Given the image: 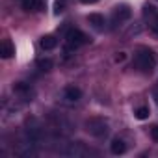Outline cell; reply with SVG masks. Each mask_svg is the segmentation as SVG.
<instances>
[{
    "instance_id": "obj_14",
    "label": "cell",
    "mask_w": 158,
    "mask_h": 158,
    "mask_svg": "<svg viewBox=\"0 0 158 158\" xmlns=\"http://www.w3.org/2000/svg\"><path fill=\"white\" fill-rule=\"evenodd\" d=\"M37 67L41 69V71H48V69H52V60H37Z\"/></svg>"
},
{
    "instance_id": "obj_7",
    "label": "cell",
    "mask_w": 158,
    "mask_h": 158,
    "mask_svg": "<svg viewBox=\"0 0 158 158\" xmlns=\"http://www.w3.org/2000/svg\"><path fill=\"white\" fill-rule=\"evenodd\" d=\"M61 99L65 102H69V104H74V102H78L82 99V91H80V88H76V86H67L61 91Z\"/></svg>"
},
{
    "instance_id": "obj_18",
    "label": "cell",
    "mask_w": 158,
    "mask_h": 158,
    "mask_svg": "<svg viewBox=\"0 0 158 158\" xmlns=\"http://www.w3.org/2000/svg\"><path fill=\"white\" fill-rule=\"evenodd\" d=\"M82 4H95V2H99V0H80Z\"/></svg>"
},
{
    "instance_id": "obj_2",
    "label": "cell",
    "mask_w": 158,
    "mask_h": 158,
    "mask_svg": "<svg viewBox=\"0 0 158 158\" xmlns=\"http://www.w3.org/2000/svg\"><path fill=\"white\" fill-rule=\"evenodd\" d=\"M88 43H89V37L84 32L76 30V28H71L67 32V35H65V52H73V50L80 48V47H84Z\"/></svg>"
},
{
    "instance_id": "obj_12",
    "label": "cell",
    "mask_w": 158,
    "mask_h": 158,
    "mask_svg": "<svg viewBox=\"0 0 158 158\" xmlns=\"http://www.w3.org/2000/svg\"><path fill=\"white\" fill-rule=\"evenodd\" d=\"M110 151H112L114 154H123V152L127 151V143H125L121 138H115V139H112V143H110Z\"/></svg>"
},
{
    "instance_id": "obj_11",
    "label": "cell",
    "mask_w": 158,
    "mask_h": 158,
    "mask_svg": "<svg viewBox=\"0 0 158 158\" xmlns=\"http://www.w3.org/2000/svg\"><path fill=\"white\" fill-rule=\"evenodd\" d=\"M56 45H58V39L54 35H43L39 41V47L43 50H52V48H56Z\"/></svg>"
},
{
    "instance_id": "obj_3",
    "label": "cell",
    "mask_w": 158,
    "mask_h": 158,
    "mask_svg": "<svg viewBox=\"0 0 158 158\" xmlns=\"http://www.w3.org/2000/svg\"><path fill=\"white\" fill-rule=\"evenodd\" d=\"M86 130L91 136H95V138H102V136L108 134L110 127H108L106 119H102V117H91V119L86 121Z\"/></svg>"
},
{
    "instance_id": "obj_8",
    "label": "cell",
    "mask_w": 158,
    "mask_h": 158,
    "mask_svg": "<svg viewBox=\"0 0 158 158\" xmlns=\"http://www.w3.org/2000/svg\"><path fill=\"white\" fill-rule=\"evenodd\" d=\"M21 8L24 11L35 13V11H41L45 8V4H43V0H21Z\"/></svg>"
},
{
    "instance_id": "obj_19",
    "label": "cell",
    "mask_w": 158,
    "mask_h": 158,
    "mask_svg": "<svg viewBox=\"0 0 158 158\" xmlns=\"http://www.w3.org/2000/svg\"><path fill=\"white\" fill-rule=\"evenodd\" d=\"M154 101H156V104H158V86L154 88Z\"/></svg>"
},
{
    "instance_id": "obj_5",
    "label": "cell",
    "mask_w": 158,
    "mask_h": 158,
    "mask_svg": "<svg viewBox=\"0 0 158 158\" xmlns=\"http://www.w3.org/2000/svg\"><path fill=\"white\" fill-rule=\"evenodd\" d=\"M130 17H132V10H130L127 4H121V6H117V8L112 11V26H121V24L127 23Z\"/></svg>"
},
{
    "instance_id": "obj_15",
    "label": "cell",
    "mask_w": 158,
    "mask_h": 158,
    "mask_svg": "<svg viewBox=\"0 0 158 158\" xmlns=\"http://www.w3.org/2000/svg\"><path fill=\"white\" fill-rule=\"evenodd\" d=\"M63 8H65V0H58L56 2V13H61Z\"/></svg>"
},
{
    "instance_id": "obj_16",
    "label": "cell",
    "mask_w": 158,
    "mask_h": 158,
    "mask_svg": "<svg viewBox=\"0 0 158 158\" xmlns=\"http://www.w3.org/2000/svg\"><path fill=\"white\" fill-rule=\"evenodd\" d=\"M151 136H152L154 141H158V127H152L151 128Z\"/></svg>"
},
{
    "instance_id": "obj_10",
    "label": "cell",
    "mask_w": 158,
    "mask_h": 158,
    "mask_svg": "<svg viewBox=\"0 0 158 158\" xmlns=\"http://www.w3.org/2000/svg\"><path fill=\"white\" fill-rule=\"evenodd\" d=\"M13 54H15V47L11 45V41H10V39H4V41H2V45H0V56H2L4 60H10Z\"/></svg>"
},
{
    "instance_id": "obj_9",
    "label": "cell",
    "mask_w": 158,
    "mask_h": 158,
    "mask_svg": "<svg viewBox=\"0 0 158 158\" xmlns=\"http://www.w3.org/2000/svg\"><path fill=\"white\" fill-rule=\"evenodd\" d=\"M88 23H89L95 30H104V26H106V19H104L101 13H89V15H88Z\"/></svg>"
},
{
    "instance_id": "obj_4",
    "label": "cell",
    "mask_w": 158,
    "mask_h": 158,
    "mask_svg": "<svg viewBox=\"0 0 158 158\" xmlns=\"http://www.w3.org/2000/svg\"><path fill=\"white\" fill-rule=\"evenodd\" d=\"M143 19H145V23H147L149 30H151L154 35H158V10H156L154 6L145 4V6H143Z\"/></svg>"
},
{
    "instance_id": "obj_17",
    "label": "cell",
    "mask_w": 158,
    "mask_h": 158,
    "mask_svg": "<svg viewBox=\"0 0 158 158\" xmlns=\"http://www.w3.org/2000/svg\"><path fill=\"white\" fill-rule=\"evenodd\" d=\"M125 60V52H119L117 56H115V61H123Z\"/></svg>"
},
{
    "instance_id": "obj_13",
    "label": "cell",
    "mask_w": 158,
    "mask_h": 158,
    "mask_svg": "<svg viewBox=\"0 0 158 158\" xmlns=\"http://www.w3.org/2000/svg\"><path fill=\"white\" fill-rule=\"evenodd\" d=\"M149 115H151V110H149V106H138V108L134 110V117H136V119H139V121L147 119Z\"/></svg>"
},
{
    "instance_id": "obj_20",
    "label": "cell",
    "mask_w": 158,
    "mask_h": 158,
    "mask_svg": "<svg viewBox=\"0 0 158 158\" xmlns=\"http://www.w3.org/2000/svg\"><path fill=\"white\" fill-rule=\"evenodd\" d=\"M156 2H158V0H156Z\"/></svg>"
},
{
    "instance_id": "obj_6",
    "label": "cell",
    "mask_w": 158,
    "mask_h": 158,
    "mask_svg": "<svg viewBox=\"0 0 158 158\" xmlns=\"http://www.w3.org/2000/svg\"><path fill=\"white\" fill-rule=\"evenodd\" d=\"M13 93H15L19 99L26 101V102L34 101V97H35V89H34L30 84H24V82H15V84H13Z\"/></svg>"
},
{
    "instance_id": "obj_1",
    "label": "cell",
    "mask_w": 158,
    "mask_h": 158,
    "mask_svg": "<svg viewBox=\"0 0 158 158\" xmlns=\"http://www.w3.org/2000/svg\"><path fill=\"white\" fill-rule=\"evenodd\" d=\"M134 65L136 69H139L141 73H152L154 65H156V56L151 48L147 47H139L134 54Z\"/></svg>"
}]
</instances>
